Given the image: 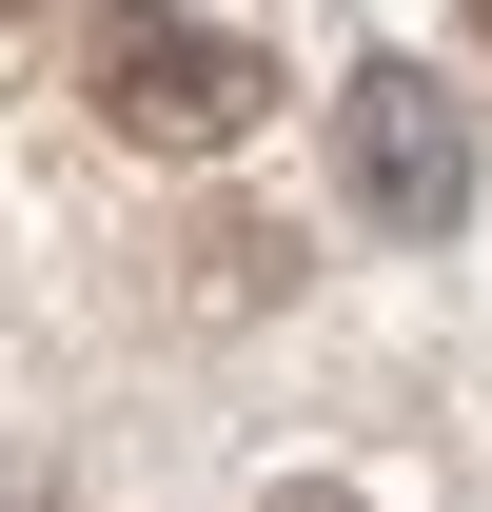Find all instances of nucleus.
<instances>
[{
	"instance_id": "1",
	"label": "nucleus",
	"mask_w": 492,
	"mask_h": 512,
	"mask_svg": "<svg viewBox=\"0 0 492 512\" xmlns=\"http://www.w3.org/2000/svg\"><path fill=\"white\" fill-rule=\"evenodd\" d=\"M256 99H276V60H256L237 20H197V0H119L99 20V119L158 138V158H217Z\"/></svg>"
},
{
	"instance_id": "2",
	"label": "nucleus",
	"mask_w": 492,
	"mask_h": 512,
	"mask_svg": "<svg viewBox=\"0 0 492 512\" xmlns=\"http://www.w3.org/2000/svg\"><path fill=\"white\" fill-rule=\"evenodd\" d=\"M335 178H355V217H394V237H453V197H473V119H453L414 60H374L355 99H335Z\"/></svg>"
},
{
	"instance_id": "3",
	"label": "nucleus",
	"mask_w": 492,
	"mask_h": 512,
	"mask_svg": "<svg viewBox=\"0 0 492 512\" xmlns=\"http://www.w3.org/2000/svg\"><path fill=\"white\" fill-rule=\"evenodd\" d=\"M276 512H355V493H276Z\"/></svg>"
},
{
	"instance_id": "4",
	"label": "nucleus",
	"mask_w": 492,
	"mask_h": 512,
	"mask_svg": "<svg viewBox=\"0 0 492 512\" xmlns=\"http://www.w3.org/2000/svg\"><path fill=\"white\" fill-rule=\"evenodd\" d=\"M473 20H492V0H473Z\"/></svg>"
}]
</instances>
